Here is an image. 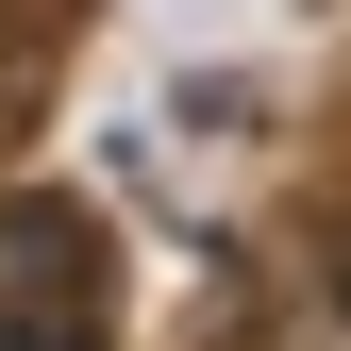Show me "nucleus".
I'll use <instances>...</instances> for the list:
<instances>
[{"mask_svg": "<svg viewBox=\"0 0 351 351\" xmlns=\"http://www.w3.org/2000/svg\"><path fill=\"white\" fill-rule=\"evenodd\" d=\"M101 301V217L84 201H0V318H84Z\"/></svg>", "mask_w": 351, "mask_h": 351, "instance_id": "f257e3e1", "label": "nucleus"}, {"mask_svg": "<svg viewBox=\"0 0 351 351\" xmlns=\"http://www.w3.org/2000/svg\"><path fill=\"white\" fill-rule=\"evenodd\" d=\"M335 301H351V234H335Z\"/></svg>", "mask_w": 351, "mask_h": 351, "instance_id": "20e7f679", "label": "nucleus"}, {"mask_svg": "<svg viewBox=\"0 0 351 351\" xmlns=\"http://www.w3.org/2000/svg\"><path fill=\"white\" fill-rule=\"evenodd\" d=\"M0 134H17V67H0Z\"/></svg>", "mask_w": 351, "mask_h": 351, "instance_id": "7ed1b4c3", "label": "nucleus"}, {"mask_svg": "<svg viewBox=\"0 0 351 351\" xmlns=\"http://www.w3.org/2000/svg\"><path fill=\"white\" fill-rule=\"evenodd\" d=\"M0 351H84V318H0Z\"/></svg>", "mask_w": 351, "mask_h": 351, "instance_id": "f03ea898", "label": "nucleus"}]
</instances>
